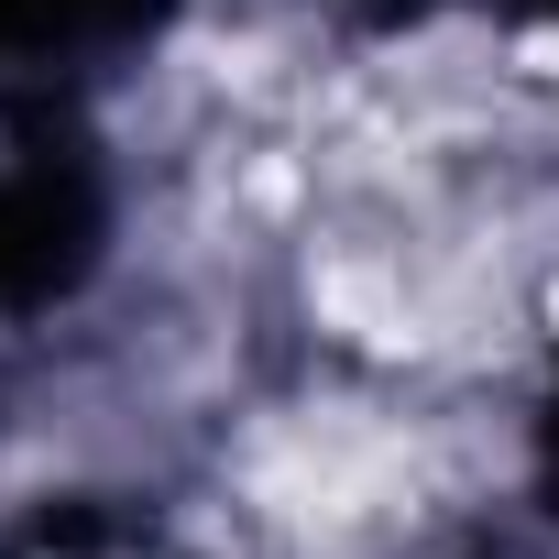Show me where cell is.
<instances>
[{"mask_svg":"<svg viewBox=\"0 0 559 559\" xmlns=\"http://www.w3.org/2000/svg\"><path fill=\"white\" fill-rule=\"evenodd\" d=\"M548 319H559V297H548Z\"/></svg>","mask_w":559,"mask_h":559,"instance_id":"6da1fadb","label":"cell"}]
</instances>
